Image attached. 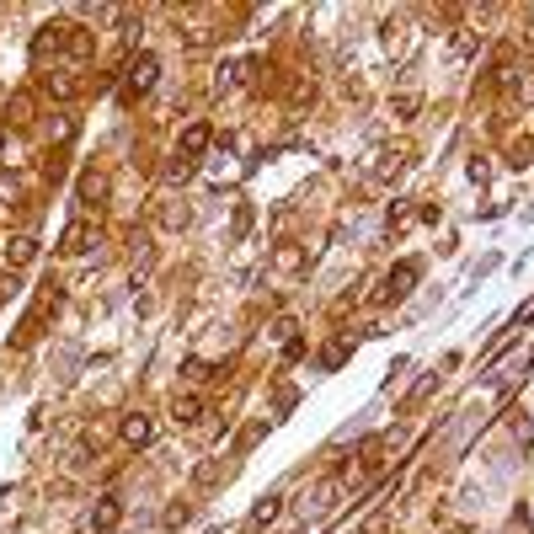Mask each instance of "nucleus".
I'll return each mask as SVG.
<instances>
[{"label":"nucleus","mask_w":534,"mask_h":534,"mask_svg":"<svg viewBox=\"0 0 534 534\" xmlns=\"http://www.w3.org/2000/svg\"><path fill=\"white\" fill-rule=\"evenodd\" d=\"M75 193H81L86 209H97V203L113 193V182H107V171H102V166H86V171H81V182H75Z\"/></svg>","instance_id":"obj_3"},{"label":"nucleus","mask_w":534,"mask_h":534,"mask_svg":"<svg viewBox=\"0 0 534 534\" xmlns=\"http://www.w3.org/2000/svg\"><path fill=\"white\" fill-rule=\"evenodd\" d=\"M193 166H198V161H187V155L177 150V155H166V166H161V177H166L171 187H182V182H193Z\"/></svg>","instance_id":"obj_8"},{"label":"nucleus","mask_w":534,"mask_h":534,"mask_svg":"<svg viewBox=\"0 0 534 534\" xmlns=\"http://www.w3.org/2000/svg\"><path fill=\"white\" fill-rule=\"evenodd\" d=\"M43 86H49V97H70V91H75L70 70H54V75H49V81H43Z\"/></svg>","instance_id":"obj_16"},{"label":"nucleus","mask_w":534,"mask_h":534,"mask_svg":"<svg viewBox=\"0 0 534 534\" xmlns=\"http://www.w3.org/2000/svg\"><path fill=\"white\" fill-rule=\"evenodd\" d=\"M412 278H417V267H396V273L385 278V289H380V300H401L406 289H412Z\"/></svg>","instance_id":"obj_9"},{"label":"nucleus","mask_w":534,"mask_h":534,"mask_svg":"<svg viewBox=\"0 0 534 534\" xmlns=\"http://www.w3.org/2000/svg\"><path fill=\"white\" fill-rule=\"evenodd\" d=\"M27 113H33V102H27V97H17V102H11V123H33Z\"/></svg>","instance_id":"obj_17"},{"label":"nucleus","mask_w":534,"mask_h":534,"mask_svg":"<svg viewBox=\"0 0 534 534\" xmlns=\"http://www.w3.org/2000/svg\"><path fill=\"white\" fill-rule=\"evenodd\" d=\"M33 257H38V241H33V235H11V241H6V267H27Z\"/></svg>","instance_id":"obj_6"},{"label":"nucleus","mask_w":534,"mask_h":534,"mask_svg":"<svg viewBox=\"0 0 534 534\" xmlns=\"http://www.w3.org/2000/svg\"><path fill=\"white\" fill-rule=\"evenodd\" d=\"M278 508H284V502H278V497H262L257 508H251V529H267V524H273V518H278Z\"/></svg>","instance_id":"obj_13"},{"label":"nucleus","mask_w":534,"mask_h":534,"mask_svg":"<svg viewBox=\"0 0 534 534\" xmlns=\"http://www.w3.org/2000/svg\"><path fill=\"white\" fill-rule=\"evenodd\" d=\"M209 145V123H193V129H182V155L193 161V155Z\"/></svg>","instance_id":"obj_12"},{"label":"nucleus","mask_w":534,"mask_h":534,"mask_svg":"<svg viewBox=\"0 0 534 534\" xmlns=\"http://www.w3.org/2000/svg\"><path fill=\"white\" fill-rule=\"evenodd\" d=\"M155 81H161V59H155V54H139L134 70H129V86H123V97H145Z\"/></svg>","instance_id":"obj_2"},{"label":"nucleus","mask_w":534,"mask_h":534,"mask_svg":"<svg viewBox=\"0 0 534 534\" xmlns=\"http://www.w3.org/2000/svg\"><path fill=\"white\" fill-rule=\"evenodd\" d=\"M454 508H460V513H481V508H486V486H481V481H460Z\"/></svg>","instance_id":"obj_7"},{"label":"nucleus","mask_w":534,"mask_h":534,"mask_svg":"<svg viewBox=\"0 0 534 534\" xmlns=\"http://www.w3.org/2000/svg\"><path fill=\"white\" fill-rule=\"evenodd\" d=\"M171 412H177V422H198L203 417V401L198 396H177V401H171Z\"/></svg>","instance_id":"obj_14"},{"label":"nucleus","mask_w":534,"mask_h":534,"mask_svg":"<svg viewBox=\"0 0 534 534\" xmlns=\"http://www.w3.org/2000/svg\"><path fill=\"white\" fill-rule=\"evenodd\" d=\"M118 438H123L129 449H150V438H155L150 412H129V417H123V428H118Z\"/></svg>","instance_id":"obj_4"},{"label":"nucleus","mask_w":534,"mask_h":534,"mask_svg":"<svg viewBox=\"0 0 534 534\" xmlns=\"http://www.w3.org/2000/svg\"><path fill=\"white\" fill-rule=\"evenodd\" d=\"M91 246H97V225H86V219H75V225L65 230V251H70V257H86Z\"/></svg>","instance_id":"obj_5"},{"label":"nucleus","mask_w":534,"mask_h":534,"mask_svg":"<svg viewBox=\"0 0 534 534\" xmlns=\"http://www.w3.org/2000/svg\"><path fill=\"white\" fill-rule=\"evenodd\" d=\"M118 513H123V508H118V497H102V502H97V513H91V529L107 534V529L118 524Z\"/></svg>","instance_id":"obj_10"},{"label":"nucleus","mask_w":534,"mask_h":534,"mask_svg":"<svg viewBox=\"0 0 534 534\" xmlns=\"http://www.w3.org/2000/svg\"><path fill=\"white\" fill-rule=\"evenodd\" d=\"M161 225H166V230H182V225H187V209H182V198H171L166 209H161Z\"/></svg>","instance_id":"obj_15"},{"label":"nucleus","mask_w":534,"mask_h":534,"mask_svg":"<svg viewBox=\"0 0 534 534\" xmlns=\"http://www.w3.org/2000/svg\"><path fill=\"white\" fill-rule=\"evenodd\" d=\"M337 497H342V481H316V486H305V497H300L305 529H316L321 518H332V513H337Z\"/></svg>","instance_id":"obj_1"},{"label":"nucleus","mask_w":534,"mask_h":534,"mask_svg":"<svg viewBox=\"0 0 534 534\" xmlns=\"http://www.w3.org/2000/svg\"><path fill=\"white\" fill-rule=\"evenodd\" d=\"M0 150H6V129H0Z\"/></svg>","instance_id":"obj_18"},{"label":"nucleus","mask_w":534,"mask_h":534,"mask_svg":"<svg viewBox=\"0 0 534 534\" xmlns=\"http://www.w3.org/2000/svg\"><path fill=\"white\" fill-rule=\"evenodd\" d=\"M486 476H492L497 486H508V481L518 476V465H513V454H492V460H486Z\"/></svg>","instance_id":"obj_11"}]
</instances>
